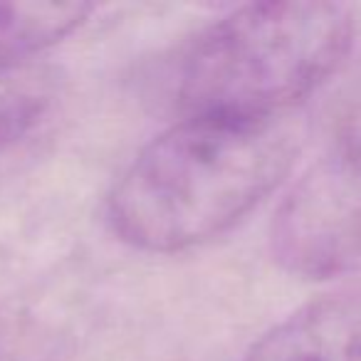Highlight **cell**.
<instances>
[{
  "label": "cell",
  "mask_w": 361,
  "mask_h": 361,
  "mask_svg": "<svg viewBox=\"0 0 361 361\" xmlns=\"http://www.w3.org/2000/svg\"><path fill=\"white\" fill-rule=\"evenodd\" d=\"M295 156V134L277 119L188 116L129 164L109 196V223L139 250H188L255 211Z\"/></svg>",
  "instance_id": "6da1fadb"
},
{
  "label": "cell",
  "mask_w": 361,
  "mask_h": 361,
  "mask_svg": "<svg viewBox=\"0 0 361 361\" xmlns=\"http://www.w3.org/2000/svg\"><path fill=\"white\" fill-rule=\"evenodd\" d=\"M336 3H252L211 25L183 55L176 82L188 116L277 119L336 72L354 42Z\"/></svg>",
  "instance_id": "7a4b0ae2"
},
{
  "label": "cell",
  "mask_w": 361,
  "mask_h": 361,
  "mask_svg": "<svg viewBox=\"0 0 361 361\" xmlns=\"http://www.w3.org/2000/svg\"><path fill=\"white\" fill-rule=\"evenodd\" d=\"M270 243L275 260L307 280L361 267V169L336 151L312 166L282 201Z\"/></svg>",
  "instance_id": "3957f363"
},
{
  "label": "cell",
  "mask_w": 361,
  "mask_h": 361,
  "mask_svg": "<svg viewBox=\"0 0 361 361\" xmlns=\"http://www.w3.org/2000/svg\"><path fill=\"white\" fill-rule=\"evenodd\" d=\"M243 361H361V282L292 312Z\"/></svg>",
  "instance_id": "277c9868"
},
{
  "label": "cell",
  "mask_w": 361,
  "mask_h": 361,
  "mask_svg": "<svg viewBox=\"0 0 361 361\" xmlns=\"http://www.w3.org/2000/svg\"><path fill=\"white\" fill-rule=\"evenodd\" d=\"M90 3H0V67L27 65L85 25Z\"/></svg>",
  "instance_id": "5b68a950"
},
{
  "label": "cell",
  "mask_w": 361,
  "mask_h": 361,
  "mask_svg": "<svg viewBox=\"0 0 361 361\" xmlns=\"http://www.w3.org/2000/svg\"><path fill=\"white\" fill-rule=\"evenodd\" d=\"M55 104V82L42 67H0V154L32 134Z\"/></svg>",
  "instance_id": "8992f818"
},
{
  "label": "cell",
  "mask_w": 361,
  "mask_h": 361,
  "mask_svg": "<svg viewBox=\"0 0 361 361\" xmlns=\"http://www.w3.org/2000/svg\"><path fill=\"white\" fill-rule=\"evenodd\" d=\"M336 154L361 169V77L346 92L336 116Z\"/></svg>",
  "instance_id": "52a82bcc"
}]
</instances>
